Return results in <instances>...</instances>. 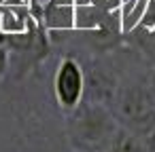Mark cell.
Wrapping results in <instances>:
<instances>
[{
  "label": "cell",
  "mask_w": 155,
  "mask_h": 152,
  "mask_svg": "<svg viewBox=\"0 0 155 152\" xmlns=\"http://www.w3.org/2000/svg\"><path fill=\"white\" fill-rule=\"evenodd\" d=\"M36 19L45 26L49 34L55 32H72L74 30V5H51L45 2L43 7H32Z\"/></svg>",
  "instance_id": "obj_5"
},
{
  "label": "cell",
  "mask_w": 155,
  "mask_h": 152,
  "mask_svg": "<svg viewBox=\"0 0 155 152\" xmlns=\"http://www.w3.org/2000/svg\"><path fill=\"white\" fill-rule=\"evenodd\" d=\"M53 97L58 108L68 114L85 99V66L77 57H62L53 74Z\"/></svg>",
  "instance_id": "obj_3"
},
{
  "label": "cell",
  "mask_w": 155,
  "mask_h": 152,
  "mask_svg": "<svg viewBox=\"0 0 155 152\" xmlns=\"http://www.w3.org/2000/svg\"><path fill=\"white\" fill-rule=\"evenodd\" d=\"M119 125L113 108L89 99L66 114V135L74 152H104Z\"/></svg>",
  "instance_id": "obj_1"
},
{
  "label": "cell",
  "mask_w": 155,
  "mask_h": 152,
  "mask_svg": "<svg viewBox=\"0 0 155 152\" xmlns=\"http://www.w3.org/2000/svg\"><path fill=\"white\" fill-rule=\"evenodd\" d=\"M140 30H147V32H155V0H149V5H147V11L138 23Z\"/></svg>",
  "instance_id": "obj_7"
},
{
  "label": "cell",
  "mask_w": 155,
  "mask_h": 152,
  "mask_svg": "<svg viewBox=\"0 0 155 152\" xmlns=\"http://www.w3.org/2000/svg\"><path fill=\"white\" fill-rule=\"evenodd\" d=\"M104 152H149V141H147V135L125 125H119V129L115 131Z\"/></svg>",
  "instance_id": "obj_6"
},
{
  "label": "cell",
  "mask_w": 155,
  "mask_h": 152,
  "mask_svg": "<svg viewBox=\"0 0 155 152\" xmlns=\"http://www.w3.org/2000/svg\"><path fill=\"white\" fill-rule=\"evenodd\" d=\"M121 125L149 135L155 129V89L147 82L121 85L113 106Z\"/></svg>",
  "instance_id": "obj_2"
},
{
  "label": "cell",
  "mask_w": 155,
  "mask_h": 152,
  "mask_svg": "<svg viewBox=\"0 0 155 152\" xmlns=\"http://www.w3.org/2000/svg\"><path fill=\"white\" fill-rule=\"evenodd\" d=\"M9 68H11V53H9L7 45L2 42V34H0V82L7 76Z\"/></svg>",
  "instance_id": "obj_8"
},
{
  "label": "cell",
  "mask_w": 155,
  "mask_h": 152,
  "mask_svg": "<svg viewBox=\"0 0 155 152\" xmlns=\"http://www.w3.org/2000/svg\"><path fill=\"white\" fill-rule=\"evenodd\" d=\"M119 89H121V82L110 66L102 61H94L89 68H85V99L113 108L117 101Z\"/></svg>",
  "instance_id": "obj_4"
},
{
  "label": "cell",
  "mask_w": 155,
  "mask_h": 152,
  "mask_svg": "<svg viewBox=\"0 0 155 152\" xmlns=\"http://www.w3.org/2000/svg\"><path fill=\"white\" fill-rule=\"evenodd\" d=\"M51 5H74V0H47Z\"/></svg>",
  "instance_id": "obj_9"
},
{
  "label": "cell",
  "mask_w": 155,
  "mask_h": 152,
  "mask_svg": "<svg viewBox=\"0 0 155 152\" xmlns=\"http://www.w3.org/2000/svg\"><path fill=\"white\" fill-rule=\"evenodd\" d=\"M153 89H155V82H153Z\"/></svg>",
  "instance_id": "obj_10"
}]
</instances>
